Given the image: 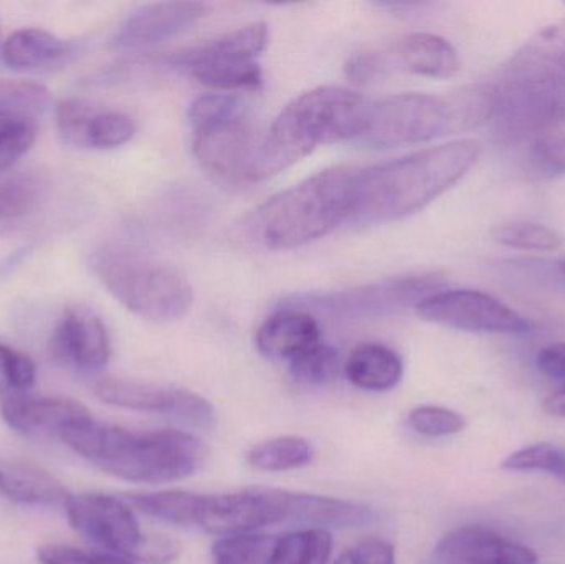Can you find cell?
I'll return each mask as SVG.
<instances>
[{"label":"cell","mask_w":565,"mask_h":564,"mask_svg":"<svg viewBox=\"0 0 565 564\" xmlns=\"http://www.w3.org/2000/svg\"><path fill=\"white\" fill-rule=\"evenodd\" d=\"M480 155L481 145L477 139H457L358 169L349 221L379 224L422 211L460 182L477 164Z\"/></svg>","instance_id":"6da1fadb"},{"label":"cell","mask_w":565,"mask_h":564,"mask_svg":"<svg viewBox=\"0 0 565 564\" xmlns=\"http://www.w3.org/2000/svg\"><path fill=\"white\" fill-rule=\"evenodd\" d=\"M60 440L76 456L116 479L135 483L189 479L205 466L209 449L181 430H129L88 417L66 427Z\"/></svg>","instance_id":"7a4b0ae2"},{"label":"cell","mask_w":565,"mask_h":564,"mask_svg":"<svg viewBox=\"0 0 565 564\" xmlns=\"http://www.w3.org/2000/svg\"><path fill=\"white\" fill-rule=\"evenodd\" d=\"M374 103L342 86H318L281 109L257 141L247 181H265L311 155L318 146L362 138Z\"/></svg>","instance_id":"3957f363"},{"label":"cell","mask_w":565,"mask_h":564,"mask_svg":"<svg viewBox=\"0 0 565 564\" xmlns=\"http://www.w3.org/2000/svg\"><path fill=\"white\" fill-rule=\"evenodd\" d=\"M494 121L510 141L533 138L565 115V19L533 33L498 73Z\"/></svg>","instance_id":"277c9868"},{"label":"cell","mask_w":565,"mask_h":564,"mask_svg":"<svg viewBox=\"0 0 565 564\" xmlns=\"http://www.w3.org/2000/svg\"><path fill=\"white\" fill-rule=\"evenodd\" d=\"M493 118V83H471L445 95L401 93L374 103L362 138L374 148L424 145L475 131Z\"/></svg>","instance_id":"5b68a950"},{"label":"cell","mask_w":565,"mask_h":564,"mask_svg":"<svg viewBox=\"0 0 565 564\" xmlns=\"http://www.w3.org/2000/svg\"><path fill=\"white\" fill-rule=\"evenodd\" d=\"M358 169L331 168L268 199L255 214V234L271 251H292L326 237L351 219Z\"/></svg>","instance_id":"8992f818"},{"label":"cell","mask_w":565,"mask_h":564,"mask_svg":"<svg viewBox=\"0 0 565 564\" xmlns=\"http://www.w3.org/2000/svg\"><path fill=\"white\" fill-rule=\"evenodd\" d=\"M125 500L151 519L201 529L214 535H241L268 525L289 523V490L271 487H252L225 496L166 490L132 493Z\"/></svg>","instance_id":"52a82bcc"},{"label":"cell","mask_w":565,"mask_h":564,"mask_svg":"<svg viewBox=\"0 0 565 564\" xmlns=\"http://www.w3.org/2000/svg\"><path fill=\"white\" fill-rule=\"evenodd\" d=\"M93 270L122 307L146 320H181L194 304L184 275L132 248H102L93 257Z\"/></svg>","instance_id":"ba28073f"},{"label":"cell","mask_w":565,"mask_h":564,"mask_svg":"<svg viewBox=\"0 0 565 564\" xmlns=\"http://www.w3.org/2000/svg\"><path fill=\"white\" fill-rule=\"evenodd\" d=\"M70 526L96 550L135 563L166 564L179 556V545L162 535H149L126 500L106 493L70 497L65 506Z\"/></svg>","instance_id":"9c48e42d"},{"label":"cell","mask_w":565,"mask_h":564,"mask_svg":"<svg viewBox=\"0 0 565 564\" xmlns=\"http://www.w3.org/2000/svg\"><path fill=\"white\" fill-rule=\"evenodd\" d=\"M447 278L437 272L398 275L375 284L349 290L292 295L281 307L299 308L309 313H324L335 318L379 317L408 307H417L424 298L444 290Z\"/></svg>","instance_id":"30bf717a"},{"label":"cell","mask_w":565,"mask_h":564,"mask_svg":"<svg viewBox=\"0 0 565 564\" xmlns=\"http://www.w3.org/2000/svg\"><path fill=\"white\" fill-rule=\"evenodd\" d=\"M415 310L425 321L468 333L524 334L534 328L533 321L504 301L468 288L435 291L424 298Z\"/></svg>","instance_id":"8fae6325"},{"label":"cell","mask_w":565,"mask_h":564,"mask_svg":"<svg viewBox=\"0 0 565 564\" xmlns=\"http://www.w3.org/2000/svg\"><path fill=\"white\" fill-rule=\"evenodd\" d=\"M95 394L108 406L161 414L199 429H211L217 423L214 406L199 394L182 387L162 386L126 377H103L96 381Z\"/></svg>","instance_id":"7c38bea8"},{"label":"cell","mask_w":565,"mask_h":564,"mask_svg":"<svg viewBox=\"0 0 565 564\" xmlns=\"http://www.w3.org/2000/svg\"><path fill=\"white\" fill-rule=\"evenodd\" d=\"M49 103V89L39 83L0 79V174L32 148Z\"/></svg>","instance_id":"4fadbf2b"},{"label":"cell","mask_w":565,"mask_h":564,"mask_svg":"<svg viewBox=\"0 0 565 564\" xmlns=\"http://www.w3.org/2000/svg\"><path fill=\"white\" fill-rule=\"evenodd\" d=\"M55 118L63 141L78 149L119 148L131 141L136 132L135 119L128 113L89 99H63L56 106Z\"/></svg>","instance_id":"5bb4252c"},{"label":"cell","mask_w":565,"mask_h":564,"mask_svg":"<svg viewBox=\"0 0 565 564\" xmlns=\"http://www.w3.org/2000/svg\"><path fill=\"white\" fill-rule=\"evenodd\" d=\"M50 351L56 363L70 370L98 373L111 358V341L98 315L82 305H73L60 318Z\"/></svg>","instance_id":"9a60e30c"},{"label":"cell","mask_w":565,"mask_h":564,"mask_svg":"<svg viewBox=\"0 0 565 564\" xmlns=\"http://www.w3.org/2000/svg\"><path fill=\"white\" fill-rule=\"evenodd\" d=\"M530 546L514 542L481 523L458 526L444 536L431 564H536Z\"/></svg>","instance_id":"2e32d148"},{"label":"cell","mask_w":565,"mask_h":564,"mask_svg":"<svg viewBox=\"0 0 565 564\" xmlns=\"http://www.w3.org/2000/svg\"><path fill=\"white\" fill-rule=\"evenodd\" d=\"M0 416L10 429L22 436L60 439L66 427L88 419L92 413L78 401L29 393L0 397Z\"/></svg>","instance_id":"e0dca14e"},{"label":"cell","mask_w":565,"mask_h":564,"mask_svg":"<svg viewBox=\"0 0 565 564\" xmlns=\"http://www.w3.org/2000/svg\"><path fill=\"white\" fill-rule=\"evenodd\" d=\"M207 6L201 2L148 3L132 12L113 36L116 50H139L172 39L204 19Z\"/></svg>","instance_id":"ac0fdd59"},{"label":"cell","mask_w":565,"mask_h":564,"mask_svg":"<svg viewBox=\"0 0 565 564\" xmlns=\"http://www.w3.org/2000/svg\"><path fill=\"white\" fill-rule=\"evenodd\" d=\"M255 141L244 116L194 132V156L209 171L247 181Z\"/></svg>","instance_id":"d6986e66"},{"label":"cell","mask_w":565,"mask_h":564,"mask_svg":"<svg viewBox=\"0 0 565 564\" xmlns=\"http://www.w3.org/2000/svg\"><path fill=\"white\" fill-rule=\"evenodd\" d=\"M0 496L33 509H65L72 493L62 480L42 467L0 459Z\"/></svg>","instance_id":"ffe728a7"},{"label":"cell","mask_w":565,"mask_h":564,"mask_svg":"<svg viewBox=\"0 0 565 564\" xmlns=\"http://www.w3.org/2000/svg\"><path fill=\"white\" fill-rule=\"evenodd\" d=\"M321 343V330L315 315L299 308L281 307L262 324L257 348L270 360L291 361L292 358Z\"/></svg>","instance_id":"44dd1931"},{"label":"cell","mask_w":565,"mask_h":564,"mask_svg":"<svg viewBox=\"0 0 565 564\" xmlns=\"http://www.w3.org/2000/svg\"><path fill=\"white\" fill-rule=\"evenodd\" d=\"M168 65L184 66L202 85L217 92H250L264 83V73L257 62L234 58H209L191 52L166 56Z\"/></svg>","instance_id":"7402d4cb"},{"label":"cell","mask_w":565,"mask_h":564,"mask_svg":"<svg viewBox=\"0 0 565 564\" xmlns=\"http://www.w3.org/2000/svg\"><path fill=\"white\" fill-rule=\"evenodd\" d=\"M75 53V45L68 40L60 39L49 30L29 29L15 30L3 42V63L17 72H36L66 62Z\"/></svg>","instance_id":"603a6c76"},{"label":"cell","mask_w":565,"mask_h":564,"mask_svg":"<svg viewBox=\"0 0 565 564\" xmlns=\"http://www.w3.org/2000/svg\"><path fill=\"white\" fill-rule=\"evenodd\" d=\"M394 52L398 62L417 75L450 78L461 70L457 49L444 36L434 33H408L401 36Z\"/></svg>","instance_id":"cb8c5ba5"},{"label":"cell","mask_w":565,"mask_h":564,"mask_svg":"<svg viewBox=\"0 0 565 564\" xmlns=\"http://www.w3.org/2000/svg\"><path fill=\"white\" fill-rule=\"evenodd\" d=\"M345 376L359 390H394L404 374L402 358L392 348L381 343H362L352 350L344 366Z\"/></svg>","instance_id":"d4e9b609"},{"label":"cell","mask_w":565,"mask_h":564,"mask_svg":"<svg viewBox=\"0 0 565 564\" xmlns=\"http://www.w3.org/2000/svg\"><path fill=\"white\" fill-rule=\"evenodd\" d=\"M45 188L33 174H13L0 179V235L13 231L35 214Z\"/></svg>","instance_id":"484cf974"},{"label":"cell","mask_w":565,"mask_h":564,"mask_svg":"<svg viewBox=\"0 0 565 564\" xmlns=\"http://www.w3.org/2000/svg\"><path fill=\"white\" fill-rule=\"evenodd\" d=\"M312 459V447L302 437L285 436L252 447L247 460L262 472H286L301 469Z\"/></svg>","instance_id":"4316f807"},{"label":"cell","mask_w":565,"mask_h":564,"mask_svg":"<svg viewBox=\"0 0 565 564\" xmlns=\"http://www.w3.org/2000/svg\"><path fill=\"white\" fill-rule=\"evenodd\" d=\"M268 42H270V30H268L267 23L257 22L241 26L234 32L225 33V35L218 36L207 45L192 49L191 53L198 56H209V58H234L255 62V58L267 49Z\"/></svg>","instance_id":"83f0119b"},{"label":"cell","mask_w":565,"mask_h":564,"mask_svg":"<svg viewBox=\"0 0 565 564\" xmlns=\"http://www.w3.org/2000/svg\"><path fill=\"white\" fill-rule=\"evenodd\" d=\"M331 550L332 539L328 530H299L278 536L270 564H326Z\"/></svg>","instance_id":"f1b7e54d"},{"label":"cell","mask_w":565,"mask_h":564,"mask_svg":"<svg viewBox=\"0 0 565 564\" xmlns=\"http://www.w3.org/2000/svg\"><path fill=\"white\" fill-rule=\"evenodd\" d=\"M503 247L527 252H554L564 245L563 235L537 222L516 221L497 225L491 232Z\"/></svg>","instance_id":"f546056e"},{"label":"cell","mask_w":565,"mask_h":564,"mask_svg":"<svg viewBox=\"0 0 565 564\" xmlns=\"http://www.w3.org/2000/svg\"><path fill=\"white\" fill-rule=\"evenodd\" d=\"M277 539L255 533L225 536L215 543L212 560L214 564H270Z\"/></svg>","instance_id":"4dcf8cb0"},{"label":"cell","mask_w":565,"mask_h":564,"mask_svg":"<svg viewBox=\"0 0 565 564\" xmlns=\"http://www.w3.org/2000/svg\"><path fill=\"white\" fill-rule=\"evenodd\" d=\"M292 380L308 386H324L338 380L341 373V358L328 344H315L289 361Z\"/></svg>","instance_id":"1f68e13d"},{"label":"cell","mask_w":565,"mask_h":564,"mask_svg":"<svg viewBox=\"0 0 565 564\" xmlns=\"http://www.w3.org/2000/svg\"><path fill=\"white\" fill-rule=\"evenodd\" d=\"M531 159L544 175H565V115L547 123L533 136Z\"/></svg>","instance_id":"d6a6232c"},{"label":"cell","mask_w":565,"mask_h":564,"mask_svg":"<svg viewBox=\"0 0 565 564\" xmlns=\"http://www.w3.org/2000/svg\"><path fill=\"white\" fill-rule=\"evenodd\" d=\"M501 469L513 472H546L565 480V449L541 443L518 449L501 464Z\"/></svg>","instance_id":"836d02e7"},{"label":"cell","mask_w":565,"mask_h":564,"mask_svg":"<svg viewBox=\"0 0 565 564\" xmlns=\"http://www.w3.org/2000/svg\"><path fill=\"white\" fill-rule=\"evenodd\" d=\"M36 366L29 354L0 341V397L29 394L36 384Z\"/></svg>","instance_id":"e575fe53"},{"label":"cell","mask_w":565,"mask_h":564,"mask_svg":"<svg viewBox=\"0 0 565 564\" xmlns=\"http://www.w3.org/2000/svg\"><path fill=\"white\" fill-rule=\"evenodd\" d=\"M238 116H242V103L231 93H207L199 96L188 111L194 132Z\"/></svg>","instance_id":"d590c367"},{"label":"cell","mask_w":565,"mask_h":564,"mask_svg":"<svg viewBox=\"0 0 565 564\" xmlns=\"http://www.w3.org/2000/svg\"><path fill=\"white\" fill-rule=\"evenodd\" d=\"M408 424L415 433L427 437L455 436L467 427L461 414L438 406L415 407L408 414Z\"/></svg>","instance_id":"8d00e7d4"},{"label":"cell","mask_w":565,"mask_h":564,"mask_svg":"<svg viewBox=\"0 0 565 564\" xmlns=\"http://www.w3.org/2000/svg\"><path fill=\"white\" fill-rule=\"evenodd\" d=\"M36 560L40 564H138L102 550H82L58 543L40 546Z\"/></svg>","instance_id":"74e56055"},{"label":"cell","mask_w":565,"mask_h":564,"mask_svg":"<svg viewBox=\"0 0 565 564\" xmlns=\"http://www.w3.org/2000/svg\"><path fill=\"white\" fill-rule=\"evenodd\" d=\"M334 564H395V550L385 540H362L341 553Z\"/></svg>","instance_id":"f35d334b"},{"label":"cell","mask_w":565,"mask_h":564,"mask_svg":"<svg viewBox=\"0 0 565 564\" xmlns=\"http://www.w3.org/2000/svg\"><path fill=\"white\" fill-rule=\"evenodd\" d=\"M385 63L379 53L362 52L352 56L345 65V75L351 82L372 83L384 75Z\"/></svg>","instance_id":"ab89813d"},{"label":"cell","mask_w":565,"mask_h":564,"mask_svg":"<svg viewBox=\"0 0 565 564\" xmlns=\"http://www.w3.org/2000/svg\"><path fill=\"white\" fill-rule=\"evenodd\" d=\"M541 373L565 381V343H553L540 350L536 358Z\"/></svg>","instance_id":"60d3db41"},{"label":"cell","mask_w":565,"mask_h":564,"mask_svg":"<svg viewBox=\"0 0 565 564\" xmlns=\"http://www.w3.org/2000/svg\"><path fill=\"white\" fill-rule=\"evenodd\" d=\"M543 411L550 416L563 417L565 419V386L544 400Z\"/></svg>","instance_id":"b9f144b4"},{"label":"cell","mask_w":565,"mask_h":564,"mask_svg":"<svg viewBox=\"0 0 565 564\" xmlns=\"http://www.w3.org/2000/svg\"><path fill=\"white\" fill-rule=\"evenodd\" d=\"M557 264H559L561 270H563L565 274V257L561 258V260L557 262Z\"/></svg>","instance_id":"7bdbcfd3"}]
</instances>
